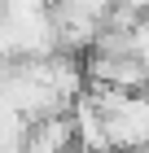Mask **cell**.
<instances>
[{"label":"cell","instance_id":"obj_1","mask_svg":"<svg viewBox=\"0 0 149 153\" xmlns=\"http://www.w3.org/2000/svg\"><path fill=\"white\" fill-rule=\"evenodd\" d=\"M105 114L110 149L114 153H149V88L145 92H114V88H88Z\"/></svg>","mask_w":149,"mask_h":153}]
</instances>
